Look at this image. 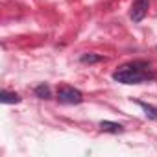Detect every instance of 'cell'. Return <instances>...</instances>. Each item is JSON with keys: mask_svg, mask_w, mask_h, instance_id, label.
<instances>
[{"mask_svg": "<svg viewBox=\"0 0 157 157\" xmlns=\"http://www.w3.org/2000/svg\"><path fill=\"white\" fill-rule=\"evenodd\" d=\"M113 80L124 85H139L142 82L153 80V74L148 70V63L144 61H133V63H126L122 65L115 74Z\"/></svg>", "mask_w": 157, "mask_h": 157, "instance_id": "obj_1", "label": "cell"}, {"mask_svg": "<svg viewBox=\"0 0 157 157\" xmlns=\"http://www.w3.org/2000/svg\"><path fill=\"white\" fill-rule=\"evenodd\" d=\"M57 100L61 104H68V105H76V104H82L83 102V94L82 91H78L70 85H63L57 89Z\"/></svg>", "mask_w": 157, "mask_h": 157, "instance_id": "obj_2", "label": "cell"}, {"mask_svg": "<svg viewBox=\"0 0 157 157\" xmlns=\"http://www.w3.org/2000/svg\"><path fill=\"white\" fill-rule=\"evenodd\" d=\"M150 10V0H133V4H131V11H129V17L133 22H140L146 13Z\"/></svg>", "mask_w": 157, "mask_h": 157, "instance_id": "obj_3", "label": "cell"}, {"mask_svg": "<svg viewBox=\"0 0 157 157\" xmlns=\"http://www.w3.org/2000/svg\"><path fill=\"white\" fill-rule=\"evenodd\" d=\"M100 131H104V133H122V131H124V126H120V124H117V122L102 120V122H100Z\"/></svg>", "mask_w": 157, "mask_h": 157, "instance_id": "obj_4", "label": "cell"}, {"mask_svg": "<svg viewBox=\"0 0 157 157\" xmlns=\"http://www.w3.org/2000/svg\"><path fill=\"white\" fill-rule=\"evenodd\" d=\"M22 98L17 93H10V91H2L0 93V102L2 104H19Z\"/></svg>", "mask_w": 157, "mask_h": 157, "instance_id": "obj_5", "label": "cell"}, {"mask_svg": "<svg viewBox=\"0 0 157 157\" xmlns=\"http://www.w3.org/2000/svg\"><path fill=\"white\" fill-rule=\"evenodd\" d=\"M137 105L142 107V111H144V115H146L148 118L157 120V107H155V105H150V104H146V102H137Z\"/></svg>", "mask_w": 157, "mask_h": 157, "instance_id": "obj_6", "label": "cell"}, {"mask_svg": "<svg viewBox=\"0 0 157 157\" xmlns=\"http://www.w3.org/2000/svg\"><path fill=\"white\" fill-rule=\"evenodd\" d=\"M35 94H37L41 100H48V98L52 96V93H50V87H48L46 83H41V85H37V87H35Z\"/></svg>", "mask_w": 157, "mask_h": 157, "instance_id": "obj_7", "label": "cell"}, {"mask_svg": "<svg viewBox=\"0 0 157 157\" xmlns=\"http://www.w3.org/2000/svg\"><path fill=\"white\" fill-rule=\"evenodd\" d=\"M102 59L104 57L98 54H83L82 56V63H85V65H94V63H100Z\"/></svg>", "mask_w": 157, "mask_h": 157, "instance_id": "obj_8", "label": "cell"}]
</instances>
